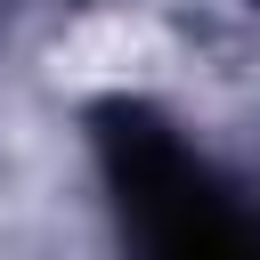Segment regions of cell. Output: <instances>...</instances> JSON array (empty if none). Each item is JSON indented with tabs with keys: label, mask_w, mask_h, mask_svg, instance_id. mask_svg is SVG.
<instances>
[{
	"label": "cell",
	"mask_w": 260,
	"mask_h": 260,
	"mask_svg": "<svg viewBox=\"0 0 260 260\" xmlns=\"http://www.w3.org/2000/svg\"><path fill=\"white\" fill-rule=\"evenodd\" d=\"M57 81H73V89H106V81H146L154 65H162V32L146 24V16H130V8H114V16H89V24H73L65 41H57Z\"/></svg>",
	"instance_id": "obj_1"
}]
</instances>
